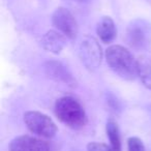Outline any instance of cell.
Masks as SVG:
<instances>
[{"label":"cell","mask_w":151,"mask_h":151,"mask_svg":"<svg viewBox=\"0 0 151 151\" xmlns=\"http://www.w3.org/2000/svg\"><path fill=\"white\" fill-rule=\"evenodd\" d=\"M106 60L110 68L124 80H134L138 76L137 60L128 49L113 45L106 51Z\"/></svg>","instance_id":"1"},{"label":"cell","mask_w":151,"mask_h":151,"mask_svg":"<svg viewBox=\"0 0 151 151\" xmlns=\"http://www.w3.org/2000/svg\"><path fill=\"white\" fill-rule=\"evenodd\" d=\"M54 112L63 124L73 129H81L88 122L83 106L73 96H63L57 99Z\"/></svg>","instance_id":"2"},{"label":"cell","mask_w":151,"mask_h":151,"mask_svg":"<svg viewBox=\"0 0 151 151\" xmlns=\"http://www.w3.org/2000/svg\"><path fill=\"white\" fill-rule=\"evenodd\" d=\"M24 122L28 129L40 138L52 139L58 130L56 123L48 115L38 111L25 112Z\"/></svg>","instance_id":"3"},{"label":"cell","mask_w":151,"mask_h":151,"mask_svg":"<svg viewBox=\"0 0 151 151\" xmlns=\"http://www.w3.org/2000/svg\"><path fill=\"white\" fill-rule=\"evenodd\" d=\"M126 42L134 50H144L151 42V24L144 19L130 22L126 29Z\"/></svg>","instance_id":"4"},{"label":"cell","mask_w":151,"mask_h":151,"mask_svg":"<svg viewBox=\"0 0 151 151\" xmlns=\"http://www.w3.org/2000/svg\"><path fill=\"white\" fill-rule=\"evenodd\" d=\"M103 50L96 38L90 35L83 36L79 47V57L89 70H95L101 64Z\"/></svg>","instance_id":"5"},{"label":"cell","mask_w":151,"mask_h":151,"mask_svg":"<svg viewBox=\"0 0 151 151\" xmlns=\"http://www.w3.org/2000/svg\"><path fill=\"white\" fill-rule=\"evenodd\" d=\"M52 23L59 32L69 40H75L78 35V23L73 14L65 7L56 9L52 16Z\"/></svg>","instance_id":"6"},{"label":"cell","mask_w":151,"mask_h":151,"mask_svg":"<svg viewBox=\"0 0 151 151\" xmlns=\"http://www.w3.org/2000/svg\"><path fill=\"white\" fill-rule=\"evenodd\" d=\"M9 151H54V146L42 138L32 136H20L12 140Z\"/></svg>","instance_id":"7"},{"label":"cell","mask_w":151,"mask_h":151,"mask_svg":"<svg viewBox=\"0 0 151 151\" xmlns=\"http://www.w3.org/2000/svg\"><path fill=\"white\" fill-rule=\"evenodd\" d=\"M44 69L49 78L56 81V82L62 83V84L70 87H75L77 85V81L73 77L70 71L66 68L65 65H63L59 61H47L44 65Z\"/></svg>","instance_id":"8"},{"label":"cell","mask_w":151,"mask_h":151,"mask_svg":"<svg viewBox=\"0 0 151 151\" xmlns=\"http://www.w3.org/2000/svg\"><path fill=\"white\" fill-rule=\"evenodd\" d=\"M42 47L48 52L59 54L66 46V36L56 30H49L40 40Z\"/></svg>","instance_id":"9"},{"label":"cell","mask_w":151,"mask_h":151,"mask_svg":"<svg viewBox=\"0 0 151 151\" xmlns=\"http://www.w3.org/2000/svg\"><path fill=\"white\" fill-rule=\"evenodd\" d=\"M96 33L99 40L105 44L112 42L117 35V29L111 17H103L96 27Z\"/></svg>","instance_id":"10"},{"label":"cell","mask_w":151,"mask_h":151,"mask_svg":"<svg viewBox=\"0 0 151 151\" xmlns=\"http://www.w3.org/2000/svg\"><path fill=\"white\" fill-rule=\"evenodd\" d=\"M138 67V77L140 78L142 84L147 89L151 90V56L143 55L137 59Z\"/></svg>","instance_id":"11"},{"label":"cell","mask_w":151,"mask_h":151,"mask_svg":"<svg viewBox=\"0 0 151 151\" xmlns=\"http://www.w3.org/2000/svg\"><path fill=\"white\" fill-rule=\"evenodd\" d=\"M107 136L109 138L111 147L114 151H121V140H120L119 127L114 120H109L106 126Z\"/></svg>","instance_id":"12"},{"label":"cell","mask_w":151,"mask_h":151,"mask_svg":"<svg viewBox=\"0 0 151 151\" xmlns=\"http://www.w3.org/2000/svg\"><path fill=\"white\" fill-rule=\"evenodd\" d=\"M127 151H145V145L138 137H130L127 140Z\"/></svg>","instance_id":"13"},{"label":"cell","mask_w":151,"mask_h":151,"mask_svg":"<svg viewBox=\"0 0 151 151\" xmlns=\"http://www.w3.org/2000/svg\"><path fill=\"white\" fill-rule=\"evenodd\" d=\"M88 151H114L111 146H108L105 143L99 142H91L87 145Z\"/></svg>","instance_id":"14"},{"label":"cell","mask_w":151,"mask_h":151,"mask_svg":"<svg viewBox=\"0 0 151 151\" xmlns=\"http://www.w3.org/2000/svg\"><path fill=\"white\" fill-rule=\"evenodd\" d=\"M77 2H87V1H89V0H76Z\"/></svg>","instance_id":"15"}]
</instances>
